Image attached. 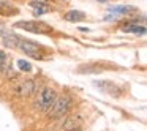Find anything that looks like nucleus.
Returning <instances> with one entry per match:
<instances>
[{
    "mask_svg": "<svg viewBox=\"0 0 147 131\" xmlns=\"http://www.w3.org/2000/svg\"><path fill=\"white\" fill-rule=\"evenodd\" d=\"M16 49H19L21 52H24L26 55H29L32 58H38V60L45 58L46 52H48L45 46L38 44V43H33V41H29V40H24L21 36L16 41Z\"/></svg>",
    "mask_w": 147,
    "mask_h": 131,
    "instance_id": "obj_1",
    "label": "nucleus"
},
{
    "mask_svg": "<svg viewBox=\"0 0 147 131\" xmlns=\"http://www.w3.org/2000/svg\"><path fill=\"white\" fill-rule=\"evenodd\" d=\"M55 99H57V92L51 87H43L35 99V107L41 112H48Z\"/></svg>",
    "mask_w": 147,
    "mask_h": 131,
    "instance_id": "obj_2",
    "label": "nucleus"
},
{
    "mask_svg": "<svg viewBox=\"0 0 147 131\" xmlns=\"http://www.w3.org/2000/svg\"><path fill=\"white\" fill-rule=\"evenodd\" d=\"M71 104H73V101H71V98L68 95H62V96H57V99L54 101V104L51 106V109H49V117L51 118H60L63 117V115H67L68 112H70L71 109Z\"/></svg>",
    "mask_w": 147,
    "mask_h": 131,
    "instance_id": "obj_3",
    "label": "nucleus"
},
{
    "mask_svg": "<svg viewBox=\"0 0 147 131\" xmlns=\"http://www.w3.org/2000/svg\"><path fill=\"white\" fill-rule=\"evenodd\" d=\"M13 27L26 30V32H30V33H40V35L52 33V27L48 26V24H45V22H40V21H19V22H16Z\"/></svg>",
    "mask_w": 147,
    "mask_h": 131,
    "instance_id": "obj_4",
    "label": "nucleus"
},
{
    "mask_svg": "<svg viewBox=\"0 0 147 131\" xmlns=\"http://www.w3.org/2000/svg\"><path fill=\"white\" fill-rule=\"evenodd\" d=\"M13 92H14V95L21 96V98H27V96H30L32 93L36 92V84H35V81H32V79L21 81V82L14 87Z\"/></svg>",
    "mask_w": 147,
    "mask_h": 131,
    "instance_id": "obj_5",
    "label": "nucleus"
},
{
    "mask_svg": "<svg viewBox=\"0 0 147 131\" xmlns=\"http://www.w3.org/2000/svg\"><path fill=\"white\" fill-rule=\"evenodd\" d=\"M95 85L98 87L101 92H106L112 96H120L122 92H123L122 89H119V85H115L111 81H95Z\"/></svg>",
    "mask_w": 147,
    "mask_h": 131,
    "instance_id": "obj_6",
    "label": "nucleus"
},
{
    "mask_svg": "<svg viewBox=\"0 0 147 131\" xmlns=\"http://www.w3.org/2000/svg\"><path fill=\"white\" fill-rule=\"evenodd\" d=\"M0 73L8 74V76H11V73H13L11 57L7 54V52H3V51H0Z\"/></svg>",
    "mask_w": 147,
    "mask_h": 131,
    "instance_id": "obj_7",
    "label": "nucleus"
},
{
    "mask_svg": "<svg viewBox=\"0 0 147 131\" xmlns=\"http://www.w3.org/2000/svg\"><path fill=\"white\" fill-rule=\"evenodd\" d=\"M30 7L33 8V14L35 16H41V14H46L51 11V7L46 2H43V0H32Z\"/></svg>",
    "mask_w": 147,
    "mask_h": 131,
    "instance_id": "obj_8",
    "label": "nucleus"
},
{
    "mask_svg": "<svg viewBox=\"0 0 147 131\" xmlns=\"http://www.w3.org/2000/svg\"><path fill=\"white\" fill-rule=\"evenodd\" d=\"M112 14H120V16H130V14L138 13V8L136 7H130V5H119V7H112L111 10Z\"/></svg>",
    "mask_w": 147,
    "mask_h": 131,
    "instance_id": "obj_9",
    "label": "nucleus"
},
{
    "mask_svg": "<svg viewBox=\"0 0 147 131\" xmlns=\"http://www.w3.org/2000/svg\"><path fill=\"white\" fill-rule=\"evenodd\" d=\"M63 19L68 21V22H82V21L87 19V16L82 13V11H79V10H71V11H68V13L63 16Z\"/></svg>",
    "mask_w": 147,
    "mask_h": 131,
    "instance_id": "obj_10",
    "label": "nucleus"
},
{
    "mask_svg": "<svg viewBox=\"0 0 147 131\" xmlns=\"http://www.w3.org/2000/svg\"><path fill=\"white\" fill-rule=\"evenodd\" d=\"M19 13L16 7L10 5L8 2H3V0H0V14H3V16H14V14Z\"/></svg>",
    "mask_w": 147,
    "mask_h": 131,
    "instance_id": "obj_11",
    "label": "nucleus"
},
{
    "mask_svg": "<svg viewBox=\"0 0 147 131\" xmlns=\"http://www.w3.org/2000/svg\"><path fill=\"white\" fill-rule=\"evenodd\" d=\"M78 122H79V120H78V118H71V120H68L67 122V123H65V130H67V131H71V130H76V128H78Z\"/></svg>",
    "mask_w": 147,
    "mask_h": 131,
    "instance_id": "obj_12",
    "label": "nucleus"
},
{
    "mask_svg": "<svg viewBox=\"0 0 147 131\" xmlns=\"http://www.w3.org/2000/svg\"><path fill=\"white\" fill-rule=\"evenodd\" d=\"M18 67H19L21 70H26V71H30V70H32V67L29 65V62H24V60H19V62H18Z\"/></svg>",
    "mask_w": 147,
    "mask_h": 131,
    "instance_id": "obj_13",
    "label": "nucleus"
},
{
    "mask_svg": "<svg viewBox=\"0 0 147 131\" xmlns=\"http://www.w3.org/2000/svg\"><path fill=\"white\" fill-rule=\"evenodd\" d=\"M96 2H100V3H106V2H112V0H96Z\"/></svg>",
    "mask_w": 147,
    "mask_h": 131,
    "instance_id": "obj_14",
    "label": "nucleus"
},
{
    "mask_svg": "<svg viewBox=\"0 0 147 131\" xmlns=\"http://www.w3.org/2000/svg\"><path fill=\"white\" fill-rule=\"evenodd\" d=\"M71 131H79V130H71Z\"/></svg>",
    "mask_w": 147,
    "mask_h": 131,
    "instance_id": "obj_15",
    "label": "nucleus"
}]
</instances>
